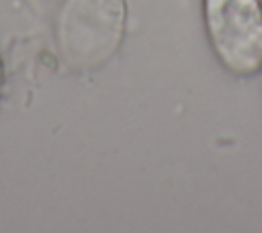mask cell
I'll return each mask as SVG.
<instances>
[{
    "mask_svg": "<svg viewBox=\"0 0 262 233\" xmlns=\"http://www.w3.org/2000/svg\"><path fill=\"white\" fill-rule=\"evenodd\" d=\"M2 82H4V78H2V63H0V92H2Z\"/></svg>",
    "mask_w": 262,
    "mask_h": 233,
    "instance_id": "3957f363",
    "label": "cell"
},
{
    "mask_svg": "<svg viewBox=\"0 0 262 233\" xmlns=\"http://www.w3.org/2000/svg\"><path fill=\"white\" fill-rule=\"evenodd\" d=\"M211 45L237 76L262 67V6L258 0H205Z\"/></svg>",
    "mask_w": 262,
    "mask_h": 233,
    "instance_id": "7a4b0ae2",
    "label": "cell"
},
{
    "mask_svg": "<svg viewBox=\"0 0 262 233\" xmlns=\"http://www.w3.org/2000/svg\"><path fill=\"white\" fill-rule=\"evenodd\" d=\"M123 0H70L59 20V45L68 63L96 65L117 49L123 35Z\"/></svg>",
    "mask_w": 262,
    "mask_h": 233,
    "instance_id": "6da1fadb",
    "label": "cell"
}]
</instances>
